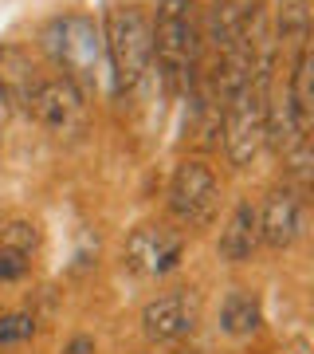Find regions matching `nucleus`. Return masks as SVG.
<instances>
[{"label":"nucleus","mask_w":314,"mask_h":354,"mask_svg":"<svg viewBox=\"0 0 314 354\" xmlns=\"http://www.w3.org/2000/svg\"><path fill=\"white\" fill-rule=\"evenodd\" d=\"M259 216V241L267 248H291L306 228V209H302V193L283 185L264 197V209H255Z\"/></svg>","instance_id":"obj_9"},{"label":"nucleus","mask_w":314,"mask_h":354,"mask_svg":"<svg viewBox=\"0 0 314 354\" xmlns=\"http://www.w3.org/2000/svg\"><path fill=\"white\" fill-rule=\"evenodd\" d=\"M28 114H32L43 130H51L55 138H67V142L83 138L87 127H90L87 95L63 75L59 79H39L36 91H32V102H28Z\"/></svg>","instance_id":"obj_5"},{"label":"nucleus","mask_w":314,"mask_h":354,"mask_svg":"<svg viewBox=\"0 0 314 354\" xmlns=\"http://www.w3.org/2000/svg\"><path fill=\"white\" fill-rule=\"evenodd\" d=\"M239 20H244V8H239L236 0H213L201 20V48H208L220 59L228 48H236Z\"/></svg>","instance_id":"obj_13"},{"label":"nucleus","mask_w":314,"mask_h":354,"mask_svg":"<svg viewBox=\"0 0 314 354\" xmlns=\"http://www.w3.org/2000/svg\"><path fill=\"white\" fill-rule=\"evenodd\" d=\"M102 48L110 55L114 91H134L153 67V44H150V20L134 4H114L106 12V39Z\"/></svg>","instance_id":"obj_3"},{"label":"nucleus","mask_w":314,"mask_h":354,"mask_svg":"<svg viewBox=\"0 0 314 354\" xmlns=\"http://www.w3.org/2000/svg\"><path fill=\"white\" fill-rule=\"evenodd\" d=\"M63 354H95V339L90 335H75V339L63 346Z\"/></svg>","instance_id":"obj_19"},{"label":"nucleus","mask_w":314,"mask_h":354,"mask_svg":"<svg viewBox=\"0 0 314 354\" xmlns=\"http://www.w3.org/2000/svg\"><path fill=\"white\" fill-rule=\"evenodd\" d=\"M28 268H32V256L16 252V248H8V244H0V283H16V279H24Z\"/></svg>","instance_id":"obj_18"},{"label":"nucleus","mask_w":314,"mask_h":354,"mask_svg":"<svg viewBox=\"0 0 314 354\" xmlns=\"http://www.w3.org/2000/svg\"><path fill=\"white\" fill-rule=\"evenodd\" d=\"M150 44L157 71L165 83L177 91L197 87V71H201V16L193 0H161L157 16L150 24Z\"/></svg>","instance_id":"obj_1"},{"label":"nucleus","mask_w":314,"mask_h":354,"mask_svg":"<svg viewBox=\"0 0 314 354\" xmlns=\"http://www.w3.org/2000/svg\"><path fill=\"white\" fill-rule=\"evenodd\" d=\"M169 209L181 225L188 228H208L220 209V181L204 162L185 158L177 165L173 181H169Z\"/></svg>","instance_id":"obj_6"},{"label":"nucleus","mask_w":314,"mask_h":354,"mask_svg":"<svg viewBox=\"0 0 314 354\" xmlns=\"http://www.w3.org/2000/svg\"><path fill=\"white\" fill-rule=\"evenodd\" d=\"M201 323V295L193 288L185 291H169L161 299L146 304L141 311V330L150 342H173L193 335V327Z\"/></svg>","instance_id":"obj_8"},{"label":"nucleus","mask_w":314,"mask_h":354,"mask_svg":"<svg viewBox=\"0 0 314 354\" xmlns=\"http://www.w3.org/2000/svg\"><path fill=\"white\" fill-rule=\"evenodd\" d=\"M8 118H12V99L4 95V87H0V130L8 127Z\"/></svg>","instance_id":"obj_20"},{"label":"nucleus","mask_w":314,"mask_h":354,"mask_svg":"<svg viewBox=\"0 0 314 354\" xmlns=\"http://www.w3.org/2000/svg\"><path fill=\"white\" fill-rule=\"evenodd\" d=\"M39 44H43V51L63 67V79H71L83 95H90V91L99 87L102 32L90 16H83V12L55 16V20L39 32Z\"/></svg>","instance_id":"obj_2"},{"label":"nucleus","mask_w":314,"mask_h":354,"mask_svg":"<svg viewBox=\"0 0 314 354\" xmlns=\"http://www.w3.org/2000/svg\"><path fill=\"white\" fill-rule=\"evenodd\" d=\"M271 36H275V51L287 48L291 59L299 51L311 48V0H271Z\"/></svg>","instance_id":"obj_10"},{"label":"nucleus","mask_w":314,"mask_h":354,"mask_svg":"<svg viewBox=\"0 0 314 354\" xmlns=\"http://www.w3.org/2000/svg\"><path fill=\"white\" fill-rule=\"evenodd\" d=\"M36 67L28 59V51L20 48H0V87L4 95L12 99V106L20 102L28 111V102H32V91H36Z\"/></svg>","instance_id":"obj_14"},{"label":"nucleus","mask_w":314,"mask_h":354,"mask_svg":"<svg viewBox=\"0 0 314 354\" xmlns=\"http://www.w3.org/2000/svg\"><path fill=\"white\" fill-rule=\"evenodd\" d=\"M32 335H36V315H24V311L0 315V351L16 346V342H28Z\"/></svg>","instance_id":"obj_16"},{"label":"nucleus","mask_w":314,"mask_h":354,"mask_svg":"<svg viewBox=\"0 0 314 354\" xmlns=\"http://www.w3.org/2000/svg\"><path fill=\"white\" fill-rule=\"evenodd\" d=\"M302 142H311V127H302L295 106H291L287 91L279 95V99H267V127H264V146L279 153V158H287L291 150H299Z\"/></svg>","instance_id":"obj_12"},{"label":"nucleus","mask_w":314,"mask_h":354,"mask_svg":"<svg viewBox=\"0 0 314 354\" xmlns=\"http://www.w3.org/2000/svg\"><path fill=\"white\" fill-rule=\"evenodd\" d=\"M185 252V236L169 225H141L130 232L126 241V268L138 272L146 279H157L165 272H173Z\"/></svg>","instance_id":"obj_7"},{"label":"nucleus","mask_w":314,"mask_h":354,"mask_svg":"<svg viewBox=\"0 0 314 354\" xmlns=\"http://www.w3.org/2000/svg\"><path fill=\"white\" fill-rule=\"evenodd\" d=\"M259 323H264L259 299H255L248 288H232V291H228L224 304H220V330H224V335L244 339V335H255V330H259Z\"/></svg>","instance_id":"obj_15"},{"label":"nucleus","mask_w":314,"mask_h":354,"mask_svg":"<svg viewBox=\"0 0 314 354\" xmlns=\"http://www.w3.org/2000/svg\"><path fill=\"white\" fill-rule=\"evenodd\" d=\"M255 248H259V216H255V205L251 201H239L232 209V216H228L224 232H220L216 252L228 264H244V260H251Z\"/></svg>","instance_id":"obj_11"},{"label":"nucleus","mask_w":314,"mask_h":354,"mask_svg":"<svg viewBox=\"0 0 314 354\" xmlns=\"http://www.w3.org/2000/svg\"><path fill=\"white\" fill-rule=\"evenodd\" d=\"M0 244H8L16 252L32 256L39 248V232H36V225H28V221H12V225H4V232H0Z\"/></svg>","instance_id":"obj_17"},{"label":"nucleus","mask_w":314,"mask_h":354,"mask_svg":"<svg viewBox=\"0 0 314 354\" xmlns=\"http://www.w3.org/2000/svg\"><path fill=\"white\" fill-rule=\"evenodd\" d=\"M267 99H271V83L251 79L236 95L224 99V150L232 165H251L255 153L264 150V127H267Z\"/></svg>","instance_id":"obj_4"}]
</instances>
